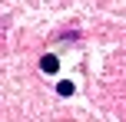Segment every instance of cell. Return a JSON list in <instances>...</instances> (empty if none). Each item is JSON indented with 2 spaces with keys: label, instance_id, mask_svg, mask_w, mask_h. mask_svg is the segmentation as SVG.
Masks as SVG:
<instances>
[{
  "label": "cell",
  "instance_id": "6da1fadb",
  "mask_svg": "<svg viewBox=\"0 0 126 122\" xmlns=\"http://www.w3.org/2000/svg\"><path fill=\"white\" fill-rule=\"evenodd\" d=\"M40 69H43V73H57V69H60L57 56H43V59H40Z\"/></svg>",
  "mask_w": 126,
  "mask_h": 122
},
{
  "label": "cell",
  "instance_id": "7a4b0ae2",
  "mask_svg": "<svg viewBox=\"0 0 126 122\" xmlns=\"http://www.w3.org/2000/svg\"><path fill=\"white\" fill-rule=\"evenodd\" d=\"M57 92H60V96H70V92H73V83H70V79L57 83Z\"/></svg>",
  "mask_w": 126,
  "mask_h": 122
}]
</instances>
